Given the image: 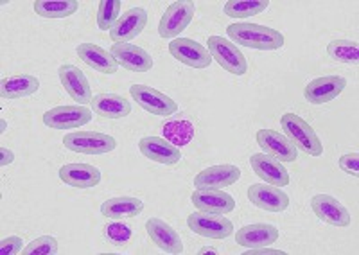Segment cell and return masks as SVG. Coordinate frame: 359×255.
Segmentation results:
<instances>
[{"label": "cell", "mask_w": 359, "mask_h": 255, "mask_svg": "<svg viewBox=\"0 0 359 255\" xmlns=\"http://www.w3.org/2000/svg\"><path fill=\"white\" fill-rule=\"evenodd\" d=\"M146 230L147 235L151 237L153 243H155L160 250L165 251V254L178 255L184 251V243H182L178 232H176L171 225H168V223L163 221V219H147Z\"/></svg>", "instance_id": "cell-21"}, {"label": "cell", "mask_w": 359, "mask_h": 255, "mask_svg": "<svg viewBox=\"0 0 359 255\" xmlns=\"http://www.w3.org/2000/svg\"><path fill=\"white\" fill-rule=\"evenodd\" d=\"M226 34L232 43L248 47V49L277 50L284 47V34L266 25L237 22L226 27Z\"/></svg>", "instance_id": "cell-1"}, {"label": "cell", "mask_w": 359, "mask_h": 255, "mask_svg": "<svg viewBox=\"0 0 359 255\" xmlns=\"http://www.w3.org/2000/svg\"><path fill=\"white\" fill-rule=\"evenodd\" d=\"M347 87V79L341 76H323L309 83L304 90V95L309 103L323 104L338 97Z\"/></svg>", "instance_id": "cell-19"}, {"label": "cell", "mask_w": 359, "mask_h": 255, "mask_svg": "<svg viewBox=\"0 0 359 255\" xmlns=\"http://www.w3.org/2000/svg\"><path fill=\"white\" fill-rule=\"evenodd\" d=\"M57 72H60V81H62L63 88L76 103L81 106L92 104L94 95H92V88H90L88 79L83 74V70L74 65H62Z\"/></svg>", "instance_id": "cell-12"}, {"label": "cell", "mask_w": 359, "mask_h": 255, "mask_svg": "<svg viewBox=\"0 0 359 255\" xmlns=\"http://www.w3.org/2000/svg\"><path fill=\"white\" fill-rule=\"evenodd\" d=\"M257 144L266 155L277 158L278 162H294L298 158L293 142L275 130H259Z\"/></svg>", "instance_id": "cell-16"}, {"label": "cell", "mask_w": 359, "mask_h": 255, "mask_svg": "<svg viewBox=\"0 0 359 255\" xmlns=\"http://www.w3.org/2000/svg\"><path fill=\"white\" fill-rule=\"evenodd\" d=\"M163 139H168L175 146H185L194 137V126L189 120H175L163 126Z\"/></svg>", "instance_id": "cell-31"}, {"label": "cell", "mask_w": 359, "mask_h": 255, "mask_svg": "<svg viewBox=\"0 0 359 255\" xmlns=\"http://www.w3.org/2000/svg\"><path fill=\"white\" fill-rule=\"evenodd\" d=\"M278 235H280V232L273 225L259 223V225L243 226L241 230H237L236 243L246 248L269 247V244L277 243Z\"/></svg>", "instance_id": "cell-23"}, {"label": "cell", "mask_w": 359, "mask_h": 255, "mask_svg": "<svg viewBox=\"0 0 359 255\" xmlns=\"http://www.w3.org/2000/svg\"><path fill=\"white\" fill-rule=\"evenodd\" d=\"M92 110L104 119H123L131 113V103L118 94H97L92 99Z\"/></svg>", "instance_id": "cell-24"}, {"label": "cell", "mask_w": 359, "mask_h": 255, "mask_svg": "<svg viewBox=\"0 0 359 255\" xmlns=\"http://www.w3.org/2000/svg\"><path fill=\"white\" fill-rule=\"evenodd\" d=\"M339 167L345 171V173L352 174V177H358L359 174V155L358 153H348V155H343L339 158Z\"/></svg>", "instance_id": "cell-36"}, {"label": "cell", "mask_w": 359, "mask_h": 255, "mask_svg": "<svg viewBox=\"0 0 359 255\" xmlns=\"http://www.w3.org/2000/svg\"><path fill=\"white\" fill-rule=\"evenodd\" d=\"M282 127L286 132L287 139L293 142L294 148L302 149L309 157H320L323 153V144L309 123L298 117L297 113H284L280 119Z\"/></svg>", "instance_id": "cell-2"}, {"label": "cell", "mask_w": 359, "mask_h": 255, "mask_svg": "<svg viewBox=\"0 0 359 255\" xmlns=\"http://www.w3.org/2000/svg\"><path fill=\"white\" fill-rule=\"evenodd\" d=\"M60 178L65 186L76 189H92L101 181V171L90 164H65L60 169Z\"/></svg>", "instance_id": "cell-22"}, {"label": "cell", "mask_w": 359, "mask_h": 255, "mask_svg": "<svg viewBox=\"0 0 359 255\" xmlns=\"http://www.w3.org/2000/svg\"><path fill=\"white\" fill-rule=\"evenodd\" d=\"M110 53L118 65L131 72H147L153 69L151 54L133 43H114Z\"/></svg>", "instance_id": "cell-18"}, {"label": "cell", "mask_w": 359, "mask_h": 255, "mask_svg": "<svg viewBox=\"0 0 359 255\" xmlns=\"http://www.w3.org/2000/svg\"><path fill=\"white\" fill-rule=\"evenodd\" d=\"M0 126H2V127H0V133H4V132H6V127H8V124H6L4 119L0 120Z\"/></svg>", "instance_id": "cell-40"}, {"label": "cell", "mask_w": 359, "mask_h": 255, "mask_svg": "<svg viewBox=\"0 0 359 255\" xmlns=\"http://www.w3.org/2000/svg\"><path fill=\"white\" fill-rule=\"evenodd\" d=\"M139 149L146 158L163 165H175L182 158L178 146L162 137H144L139 142Z\"/></svg>", "instance_id": "cell-20"}, {"label": "cell", "mask_w": 359, "mask_h": 255, "mask_svg": "<svg viewBox=\"0 0 359 255\" xmlns=\"http://www.w3.org/2000/svg\"><path fill=\"white\" fill-rule=\"evenodd\" d=\"M78 56L86 65L92 67L97 72H102V74H115L118 70V63L115 62L111 53L104 50L102 47L95 46V43H88V41L86 43H79Z\"/></svg>", "instance_id": "cell-25"}, {"label": "cell", "mask_w": 359, "mask_h": 255, "mask_svg": "<svg viewBox=\"0 0 359 255\" xmlns=\"http://www.w3.org/2000/svg\"><path fill=\"white\" fill-rule=\"evenodd\" d=\"M63 144L67 149L81 155H104L110 153L117 148V140L107 133H97V132H72L65 135Z\"/></svg>", "instance_id": "cell-3"}, {"label": "cell", "mask_w": 359, "mask_h": 255, "mask_svg": "<svg viewBox=\"0 0 359 255\" xmlns=\"http://www.w3.org/2000/svg\"><path fill=\"white\" fill-rule=\"evenodd\" d=\"M22 244H24V241H22V237H18V235H9V237L2 239L0 241V255H18L22 254Z\"/></svg>", "instance_id": "cell-35"}, {"label": "cell", "mask_w": 359, "mask_h": 255, "mask_svg": "<svg viewBox=\"0 0 359 255\" xmlns=\"http://www.w3.org/2000/svg\"><path fill=\"white\" fill-rule=\"evenodd\" d=\"M239 178H241V169L237 165H212V167L203 169L200 174H196L194 187L196 189H224V187L233 186Z\"/></svg>", "instance_id": "cell-13"}, {"label": "cell", "mask_w": 359, "mask_h": 255, "mask_svg": "<svg viewBox=\"0 0 359 255\" xmlns=\"http://www.w3.org/2000/svg\"><path fill=\"white\" fill-rule=\"evenodd\" d=\"M147 24V13L142 8H131L123 17H118L115 25L110 29V38L115 43H128L139 36Z\"/></svg>", "instance_id": "cell-11"}, {"label": "cell", "mask_w": 359, "mask_h": 255, "mask_svg": "<svg viewBox=\"0 0 359 255\" xmlns=\"http://www.w3.org/2000/svg\"><path fill=\"white\" fill-rule=\"evenodd\" d=\"M311 209L316 214V218L322 219L323 223L339 226V228L351 225V214H348L347 207L331 194H316L311 200Z\"/></svg>", "instance_id": "cell-10"}, {"label": "cell", "mask_w": 359, "mask_h": 255, "mask_svg": "<svg viewBox=\"0 0 359 255\" xmlns=\"http://www.w3.org/2000/svg\"><path fill=\"white\" fill-rule=\"evenodd\" d=\"M144 210L142 200L133 196H121L111 198L101 205V214L107 216L110 219H124V218H135Z\"/></svg>", "instance_id": "cell-26"}, {"label": "cell", "mask_w": 359, "mask_h": 255, "mask_svg": "<svg viewBox=\"0 0 359 255\" xmlns=\"http://www.w3.org/2000/svg\"><path fill=\"white\" fill-rule=\"evenodd\" d=\"M169 53L175 60L192 69H207L212 63V56L201 43L191 38H175L169 43Z\"/></svg>", "instance_id": "cell-8"}, {"label": "cell", "mask_w": 359, "mask_h": 255, "mask_svg": "<svg viewBox=\"0 0 359 255\" xmlns=\"http://www.w3.org/2000/svg\"><path fill=\"white\" fill-rule=\"evenodd\" d=\"M248 200L255 207L268 212H282L290 207V196L280 187L269 186V184L250 186Z\"/></svg>", "instance_id": "cell-14"}, {"label": "cell", "mask_w": 359, "mask_h": 255, "mask_svg": "<svg viewBox=\"0 0 359 255\" xmlns=\"http://www.w3.org/2000/svg\"><path fill=\"white\" fill-rule=\"evenodd\" d=\"M194 4L189 0H178L172 2L165 13H163L162 20L158 24V33L162 38H176L178 34L184 33L189 27V24L194 18Z\"/></svg>", "instance_id": "cell-5"}, {"label": "cell", "mask_w": 359, "mask_h": 255, "mask_svg": "<svg viewBox=\"0 0 359 255\" xmlns=\"http://www.w3.org/2000/svg\"><path fill=\"white\" fill-rule=\"evenodd\" d=\"M250 165L255 171V174L269 186L280 187V189L284 186H290V173L277 158L269 157L266 153H255L250 158Z\"/></svg>", "instance_id": "cell-15"}, {"label": "cell", "mask_w": 359, "mask_h": 255, "mask_svg": "<svg viewBox=\"0 0 359 255\" xmlns=\"http://www.w3.org/2000/svg\"><path fill=\"white\" fill-rule=\"evenodd\" d=\"M208 53L226 72L236 76H245L248 72V62L245 54L237 49L236 43L223 36H208Z\"/></svg>", "instance_id": "cell-4"}, {"label": "cell", "mask_w": 359, "mask_h": 255, "mask_svg": "<svg viewBox=\"0 0 359 255\" xmlns=\"http://www.w3.org/2000/svg\"><path fill=\"white\" fill-rule=\"evenodd\" d=\"M123 9V2L121 0H104L99 2L97 8V27L101 31L111 29L115 22L118 20V13Z\"/></svg>", "instance_id": "cell-32"}, {"label": "cell", "mask_w": 359, "mask_h": 255, "mask_svg": "<svg viewBox=\"0 0 359 255\" xmlns=\"http://www.w3.org/2000/svg\"><path fill=\"white\" fill-rule=\"evenodd\" d=\"M187 225L194 234L208 239H226L233 234V225L224 214L196 212L187 218Z\"/></svg>", "instance_id": "cell-7"}, {"label": "cell", "mask_w": 359, "mask_h": 255, "mask_svg": "<svg viewBox=\"0 0 359 255\" xmlns=\"http://www.w3.org/2000/svg\"><path fill=\"white\" fill-rule=\"evenodd\" d=\"M268 6L269 0H229L224 4V13L232 18H248L264 13Z\"/></svg>", "instance_id": "cell-29"}, {"label": "cell", "mask_w": 359, "mask_h": 255, "mask_svg": "<svg viewBox=\"0 0 359 255\" xmlns=\"http://www.w3.org/2000/svg\"><path fill=\"white\" fill-rule=\"evenodd\" d=\"M24 255H54L57 254V241L53 235H41L29 243L22 251Z\"/></svg>", "instance_id": "cell-33"}, {"label": "cell", "mask_w": 359, "mask_h": 255, "mask_svg": "<svg viewBox=\"0 0 359 255\" xmlns=\"http://www.w3.org/2000/svg\"><path fill=\"white\" fill-rule=\"evenodd\" d=\"M92 120V111L86 106H56L43 113V124L53 130H70L81 127Z\"/></svg>", "instance_id": "cell-9"}, {"label": "cell", "mask_w": 359, "mask_h": 255, "mask_svg": "<svg viewBox=\"0 0 359 255\" xmlns=\"http://www.w3.org/2000/svg\"><path fill=\"white\" fill-rule=\"evenodd\" d=\"M107 235L114 241V244H124L131 237V230L130 226L123 223H111L107 226Z\"/></svg>", "instance_id": "cell-34"}, {"label": "cell", "mask_w": 359, "mask_h": 255, "mask_svg": "<svg viewBox=\"0 0 359 255\" xmlns=\"http://www.w3.org/2000/svg\"><path fill=\"white\" fill-rule=\"evenodd\" d=\"M191 202L200 212L210 214H230L236 209V200L223 189H198L192 193Z\"/></svg>", "instance_id": "cell-17"}, {"label": "cell", "mask_w": 359, "mask_h": 255, "mask_svg": "<svg viewBox=\"0 0 359 255\" xmlns=\"http://www.w3.org/2000/svg\"><path fill=\"white\" fill-rule=\"evenodd\" d=\"M0 155H2V158H0V165H2V167H6V165L11 164V162L15 160V153L8 148L0 149Z\"/></svg>", "instance_id": "cell-38"}, {"label": "cell", "mask_w": 359, "mask_h": 255, "mask_svg": "<svg viewBox=\"0 0 359 255\" xmlns=\"http://www.w3.org/2000/svg\"><path fill=\"white\" fill-rule=\"evenodd\" d=\"M40 81L31 74H18L4 78L0 81V97L2 99H20L38 92Z\"/></svg>", "instance_id": "cell-27"}, {"label": "cell", "mask_w": 359, "mask_h": 255, "mask_svg": "<svg viewBox=\"0 0 359 255\" xmlns=\"http://www.w3.org/2000/svg\"><path fill=\"white\" fill-rule=\"evenodd\" d=\"M78 0H36L34 11L43 18H67L78 13Z\"/></svg>", "instance_id": "cell-28"}, {"label": "cell", "mask_w": 359, "mask_h": 255, "mask_svg": "<svg viewBox=\"0 0 359 255\" xmlns=\"http://www.w3.org/2000/svg\"><path fill=\"white\" fill-rule=\"evenodd\" d=\"M245 255H286L284 250H275V248L261 247V248H248Z\"/></svg>", "instance_id": "cell-37"}, {"label": "cell", "mask_w": 359, "mask_h": 255, "mask_svg": "<svg viewBox=\"0 0 359 255\" xmlns=\"http://www.w3.org/2000/svg\"><path fill=\"white\" fill-rule=\"evenodd\" d=\"M327 54L334 62L339 63H358L359 62V47L358 41L351 40H334L327 47Z\"/></svg>", "instance_id": "cell-30"}, {"label": "cell", "mask_w": 359, "mask_h": 255, "mask_svg": "<svg viewBox=\"0 0 359 255\" xmlns=\"http://www.w3.org/2000/svg\"><path fill=\"white\" fill-rule=\"evenodd\" d=\"M200 254H217V250H216V248L205 247V248H201V250H200Z\"/></svg>", "instance_id": "cell-39"}, {"label": "cell", "mask_w": 359, "mask_h": 255, "mask_svg": "<svg viewBox=\"0 0 359 255\" xmlns=\"http://www.w3.org/2000/svg\"><path fill=\"white\" fill-rule=\"evenodd\" d=\"M130 94L144 110L153 113V116L168 117L178 111V104H176L175 99L162 94L160 90H155V88L146 87V85H131Z\"/></svg>", "instance_id": "cell-6"}]
</instances>
